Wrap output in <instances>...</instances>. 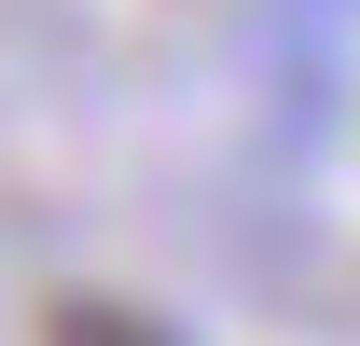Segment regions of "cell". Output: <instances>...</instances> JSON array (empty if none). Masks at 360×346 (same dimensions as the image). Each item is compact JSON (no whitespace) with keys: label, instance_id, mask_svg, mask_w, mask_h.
I'll return each instance as SVG.
<instances>
[{"label":"cell","instance_id":"obj_1","mask_svg":"<svg viewBox=\"0 0 360 346\" xmlns=\"http://www.w3.org/2000/svg\"><path fill=\"white\" fill-rule=\"evenodd\" d=\"M42 346H180V319H153L139 291H56L42 305Z\"/></svg>","mask_w":360,"mask_h":346}]
</instances>
